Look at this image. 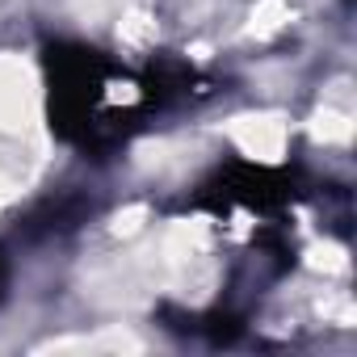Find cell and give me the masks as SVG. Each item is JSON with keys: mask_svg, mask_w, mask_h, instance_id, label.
Here are the masks:
<instances>
[]
</instances>
